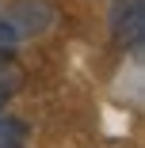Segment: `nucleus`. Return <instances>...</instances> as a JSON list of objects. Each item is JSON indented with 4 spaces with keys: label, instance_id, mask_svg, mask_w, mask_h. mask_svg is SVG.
<instances>
[{
    "label": "nucleus",
    "instance_id": "1",
    "mask_svg": "<svg viewBox=\"0 0 145 148\" xmlns=\"http://www.w3.org/2000/svg\"><path fill=\"white\" fill-rule=\"evenodd\" d=\"M145 34V0H114L111 4V38L122 49H137Z\"/></svg>",
    "mask_w": 145,
    "mask_h": 148
},
{
    "label": "nucleus",
    "instance_id": "2",
    "mask_svg": "<svg viewBox=\"0 0 145 148\" xmlns=\"http://www.w3.org/2000/svg\"><path fill=\"white\" fill-rule=\"evenodd\" d=\"M12 19V27L19 31V38H31V34H42L46 27L53 23V4L50 0H19L4 12Z\"/></svg>",
    "mask_w": 145,
    "mask_h": 148
},
{
    "label": "nucleus",
    "instance_id": "3",
    "mask_svg": "<svg viewBox=\"0 0 145 148\" xmlns=\"http://www.w3.org/2000/svg\"><path fill=\"white\" fill-rule=\"evenodd\" d=\"M27 144V122L0 110V148H23Z\"/></svg>",
    "mask_w": 145,
    "mask_h": 148
},
{
    "label": "nucleus",
    "instance_id": "4",
    "mask_svg": "<svg viewBox=\"0 0 145 148\" xmlns=\"http://www.w3.org/2000/svg\"><path fill=\"white\" fill-rule=\"evenodd\" d=\"M19 69H0V110H4V103L19 91Z\"/></svg>",
    "mask_w": 145,
    "mask_h": 148
}]
</instances>
